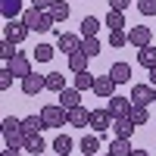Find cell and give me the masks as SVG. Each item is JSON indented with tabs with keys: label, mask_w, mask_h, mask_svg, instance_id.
Here are the masks:
<instances>
[{
	"label": "cell",
	"mask_w": 156,
	"mask_h": 156,
	"mask_svg": "<svg viewBox=\"0 0 156 156\" xmlns=\"http://www.w3.org/2000/svg\"><path fill=\"white\" fill-rule=\"evenodd\" d=\"M56 47L62 50V53H75V50H81V41H78V34L59 31V34H56Z\"/></svg>",
	"instance_id": "7c38bea8"
},
{
	"label": "cell",
	"mask_w": 156,
	"mask_h": 156,
	"mask_svg": "<svg viewBox=\"0 0 156 156\" xmlns=\"http://www.w3.org/2000/svg\"><path fill=\"white\" fill-rule=\"evenodd\" d=\"M28 25H25L22 19H6V25H3V37L6 41H12V44H22L25 37H28Z\"/></svg>",
	"instance_id": "3957f363"
},
{
	"label": "cell",
	"mask_w": 156,
	"mask_h": 156,
	"mask_svg": "<svg viewBox=\"0 0 156 156\" xmlns=\"http://www.w3.org/2000/svg\"><path fill=\"white\" fill-rule=\"evenodd\" d=\"M128 44V31H109V47H125Z\"/></svg>",
	"instance_id": "836d02e7"
},
{
	"label": "cell",
	"mask_w": 156,
	"mask_h": 156,
	"mask_svg": "<svg viewBox=\"0 0 156 156\" xmlns=\"http://www.w3.org/2000/svg\"><path fill=\"white\" fill-rule=\"evenodd\" d=\"M25 140H28V134L22 131V125L3 134V144H6V147H16V150H22V147H25Z\"/></svg>",
	"instance_id": "e0dca14e"
},
{
	"label": "cell",
	"mask_w": 156,
	"mask_h": 156,
	"mask_svg": "<svg viewBox=\"0 0 156 156\" xmlns=\"http://www.w3.org/2000/svg\"><path fill=\"white\" fill-rule=\"evenodd\" d=\"M150 84L156 87V69H150Z\"/></svg>",
	"instance_id": "ab89813d"
},
{
	"label": "cell",
	"mask_w": 156,
	"mask_h": 156,
	"mask_svg": "<svg viewBox=\"0 0 156 156\" xmlns=\"http://www.w3.org/2000/svg\"><path fill=\"white\" fill-rule=\"evenodd\" d=\"M31 56H34L37 62H50V59H53V47H50V44H37Z\"/></svg>",
	"instance_id": "4dcf8cb0"
},
{
	"label": "cell",
	"mask_w": 156,
	"mask_h": 156,
	"mask_svg": "<svg viewBox=\"0 0 156 156\" xmlns=\"http://www.w3.org/2000/svg\"><path fill=\"white\" fill-rule=\"evenodd\" d=\"M128 119H131L134 125H147V119H150V112H147V106H131V112H128Z\"/></svg>",
	"instance_id": "f546056e"
},
{
	"label": "cell",
	"mask_w": 156,
	"mask_h": 156,
	"mask_svg": "<svg viewBox=\"0 0 156 156\" xmlns=\"http://www.w3.org/2000/svg\"><path fill=\"white\" fill-rule=\"evenodd\" d=\"M128 6H131V0H109V9H119V12H125Z\"/></svg>",
	"instance_id": "74e56055"
},
{
	"label": "cell",
	"mask_w": 156,
	"mask_h": 156,
	"mask_svg": "<svg viewBox=\"0 0 156 156\" xmlns=\"http://www.w3.org/2000/svg\"><path fill=\"white\" fill-rule=\"evenodd\" d=\"M69 125H72V128H87V125H90V109H84V106L69 109Z\"/></svg>",
	"instance_id": "5bb4252c"
},
{
	"label": "cell",
	"mask_w": 156,
	"mask_h": 156,
	"mask_svg": "<svg viewBox=\"0 0 156 156\" xmlns=\"http://www.w3.org/2000/svg\"><path fill=\"white\" fill-rule=\"evenodd\" d=\"M112 112L109 109H90V128H94L97 134H106L109 128H112Z\"/></svg>",
	"instance_id": "277c9868"
},
{
	"label": "cell",
	"mask_w": 156,
	"mask_h": 156,
	"mask_svg": "<svg viewBox=\"0 0 156 156\" xmlns=\"http://www.w3.org/2000/svg\"><path fill=\"white\" fill-rule=\"evenodd\" d=\"M44 128H47L44 115H25V119H22V131L28 134V137H31V134H41Z\"/></svg>",
	"instance_id": "4fadbf2b"
},
{
	"label": "cell",
	"mask_w": 156,
	"mask_h": 156,
	"mask_svg": "<svg viewBox=\"0 0 156 156\" xmlns=\"http://www.w3.org/2000/svg\"><path fill=\"white\" fill-rule=\"evenodd\" d=\"M109 78H112L115 84L131 81V66H128V62H112V66H109Z\"/></svg>",
	"instance_id": "9a60e30c"
},
{
	"label": "cell",
	"mask_w": 156,
	"mask_h": 156,
	"mask_svg": "<svg viewBox=\"0 0 156 156\" xmlns=\"http://www.w3.org/2000/svg\"><path fill=\"white\" fill-rule=\"evenodd\" d=\"M87 53H84V50H75V53H69V69L72 72H84L87 69Z\"/></svg>",
	"instance_id": "7402d4cb"
},
{
	"label": "cell",
	"mask_w": 156,
	"mask_h": 156,
	"mask_svg": "<svg viewBox=\"0 0 156 156\" xmlns=\"http://www.w3.org/2000/svg\"><path fill=\"white\" fill-rule=\"evenodd\" d=\"M137 12L140 16H156V0H137Z\"/></svg>",
	"instance_id": "e575fe53"
},
{
	"label": "cell",
	"mask_w": 156,
	"mask_h": 156,
	"mask_svg": "<svg viewBox=\"0 0 156 156\" xmlns=\"http://www.w3.org/2000/svg\"><path fill=\"white\" fill-rule=\"evenodd\" d=\"M6 69L16 75V78H28V75H31V59L19 53V56H12V59L6 62Z\"/></svg>",
	"instance_id": "9c48e42d"
},
{
	"label": "cell",
	"mask_w": 156,
	"mask_h": 156,
	"mask_svg": "<svg viewBox=\"0 0 156 156\" xmlns=\"http://www.w3.org/2000/svg\"><path fill=\"white\" fill-rule=\"evenodd\" d=\"M81 50H84L90 59H94V56L100 53V41H97V37H84V41H81Z\"/></svg>",
	"instance_id": "1f68e13d"
},
{
	"label": "cell",
	"mask_w": 156,
	"mask_h": 156,
	"mask_svg": "<svg viewBox=\"0 0 156 156\" xmlns=\"http://www.w3.org/2000/svg\"><path fill=\"white\" fill-rule=\"evenodd\" d=\"M81 153L84 156H97L100 153V137L97 134H84L81 137Z\"/></svg>",
	"instance_id": "cb8c5ba5"
},
{
	"label": "cell",
	"mask_w": 156,
	"mask_h": 156,
	"mask_svg": "<svg viewBox=\"0 0 156 156\" xmlns=\"http://www.w3.org/2000/svg\"><path fill=\"white\" fill-rule=\"evenodd\" d=\"M53 153H56V156H72V137H69V134H59V137L53 140Z\"/></svg>",
	"instance_id": "484cf974"
},
{
	"label": "cell",
	"mask_w": 156,
	"mask_h": 156,
	"mask_svg": "<svg viewBox=\"0 0 156 156\" xmlns=\"http://www.w3.org/2000/svg\"><path fill=\"white\" fill-rule=\"evenodd\" d=\"M150 37H153V31L147 28V25H131V28H128V44L131 47H150Z\"/></svg>",
	"instance_id": "8992f818"
},
{
	"label": "cell",
	"mask_w": 156,
	"mask_h": 156,
	"mask_svg": "<svg viewBox=\"0 0 156 156\" xmlns=\"http://www.w3.org/2000/svg\"><path fill=\"white\" fill-rule=\"evenodd\" d=\"M50 16H53V22H66L69 19V3L66 0H56V3L50 6Z\"/></svg>",
	"instance_id": "4316f807"
},
{
	"label": "cell",
	"mask_w": 156,
	"mask_h": 156,
	"mask_svg": "<svg viewBox=\"0 0 156 156\" xmlns=\"http://www.w3.org/2000/svg\"><path fill=\"white\" fill-rule=\"evenodd\" d=\"M41 115H44L47 128H62V125H69V109H62L59 103H47V106L41 109Z\"/></svg>",
	"instance_id": "7a4b0ae2"
},
{
	"label": "cell",
	"mask_w": 156,
	"mask_h": 156,
	"mask_svg": "<svg viewBox=\"0 0 156 156\" xmlns=\"http://www.w3.org/2000/svg\"><path fill=\"white\" fill-rule=\"evenodd\" d=\"M131 106H134V103H131V97L125 100V97H115V94H112V97H109V106H106V109L112 112V119H128Z\"/></svg>",
	"instance_id": "ba28073f"
},
{
	"label": "cell",
	"mask_w": 156,
	"mask_h": 156,
	"mask_svg": "<svg viewBox=\"0 0 156 156\" xmlns=\"http://www.w3.org/2000/svg\"><path fill=\"white\" fill-rule=\"evenodd\" d=\"M134 128H137V125H134L131 119H115V122H112V134H115V137H125V140H131Z\"/></svg>",
	"instance_id": "2e32d148"
},
{
	"label": "cell",
	"mask_w": 156,
	"mask_h": 156,
	"mask_svg": "<svg viewBox=\"0 0 156 156\" xmlns=\"http://www.w3.org/2000/svg\"><path fill=\"white\" fill-rule=\"evenodd\" d=\"M137 62L144 69H156V47H140L137 50Z\"/></svg>",
	"instance_id": "44dd1931"
},
{
	"label": "cell",
	"mask_w": 156,
	"mask_h": 156,
	"mask_svg": "<svg viewBox=\"0 0 156 156\" xmlns=\"http://www.w3.org/2000/svg\"><path fill=\"white\" fill-rule=\"evenodd\" d=\"M94 94L100 97V100H109L112 94H115V81L109 75H97V81H94Z\"/></svg>",
	"instance_id": "30bf717a"
},
{
	"label": "cell",
	"mask_w": 156,
	"mask_h": 156,
	"mask_svg": "<svg viewBox=\"0 0 156 156\" xmlns=\"http://www.w3.org/2000/svg\"><path fill=\"white\" fill-rule=\"evenodd\" d=\"M12 78H16V75H12L9 69L0 72V90H9V87H12Z\"/></svg>",
	"instance_id": "d590c367"
},
{
	"label": "cell",
	"mask_w": 156,
	"mask_h": 156,
	"mask_svg": "<svg viewBox=\"0 0 156 156\" xmlns=\"http://www.w3.org/2000/svg\"><path fill=\"white\" fill-rule=\"evenodd\" d=\"M109 153H112V156H131V153H134V147H131V140L115 137L112 144H109Z\"/></svg>",
	"instance_id": "ffe728a7"
},
{
	"label": "cell",
	"mask_w": 156,
	"mask_h": 156,
	"mask_svg": "<svg viewBox=\"0 0 156 156\" xmlns=\"http://www.w3.org/2000/svg\"><path fill=\"white\" fill-rule=\"evenodd\" d=\"M47 90H56V94L66 90V75H62V72H50L47 75Z\"/></svg>",
	"instance_id": "83f0119b"
},
{
	"label": "cell",
	"mask_w": 156,
	"mask_h": 156,
	"mask_svg": "<svg viewBox=\"0 0 156 156\" xmlns=\"http://www.w3.org/2000/svg\"><path fill=\"white\" fill-rule=\"evenodd\" d=\"M56 0H31V6L34 9H41V12H50V6H53Z\"/></svg>",
	"instance_id": "8d00e7d4"
},
{
	"label": "cell",
	"mask_w": 156,
	"mask_h": 156,
	"mask_svg": "<svg viewBox=\"0 0 156 156\" xmlns=\"http://www.w3.org/2000/svg\"><path fill=\"white\" fill-rule=\"evenodd\" d=\"M0 56H3V62H9L12 56H19L16 44H12V41H6V37H3V44H0Z\"/></svg>",
	"instance_id": "d6a6232c"
},
{
	"label": "cell",
	"mask_w": 156,
	"mask_h": 156,
	"mask_svg": "<svg viewBox=\"0 0 156 156\" xmlns=\"http://www.w3.org/2000/svg\"><path fill=\"white\" fill-rule=\"evenodd\" d=\"M103 25H106L109 31H125V16H122L119 9H109V16H106V22H103Z\"/></svg>",
	"instance_id": "d4e9b609"
},
{
	"label": "cell",
	"mask_w": 156,
	"mask_h": 156,
	"mask_svg": "<svg viewBox=\"0 0 156 156\" xmlns=\"http://www.w3.org/2000/svg\"><path fill=\"white\" fill-rule=\"evenodd\" d=\"M94 81H97V75H90L84 69V72H75V84L72 87H78V90H94Z\"/></svg>",
	"instance_id": "d6986e66"
},
{
	"label": "cell",
	"mask_w": 156,
	"mask_h": 156,
	"mask_svg": "<svg viewBox=\"0 0 156 156\" xmlns=\"http://www.w3.org/2000/svg\"><path fill=\"white\" fill-rule=\"evenodd\" d=\"M41 90H47V75H28V78H22V94L25 97H37Z\"/></svg>",
	"instance_id": "5b68a950"
},
{
	"label": "cell",
	"mask_w": 156,
	"mask_h": 156,
	"mask_svg": "<svg viewBox=\"0 0 156 156\" xmlns=\"http://www.w3.org/2000/svg\"><path fill=\"white\" fill-rule=\"evenodd\" d=\"M100 19H94V16H84L81 19V37H97V31H100Z\"/></svg>",
	"instance_id": "603a6c76"
},
{
	"label": "cell",
	"mask_w": 156,
	"mask_h": 156,
	"mask_svg": "<svg viewBox=\"0 0 156 156\" xmlns=\"http://www.w3.org/2000/svg\"><path fill=\"white\" fill-rule=\"evenodd\" d=\"M131 156H150V153H147V150H134Z\"/></svg>",
	"instance_id": "60d3db41"
},
{
	"label": "cell",
	"mask_w": 156,
	"mask_h": 156,
	"mask_svg": "<svg viewBox=\"0 0 156 156\" xmlns=\"http://www.w3.org/2000/svg\"><path fill=\"white\" fill-rule=\"evenodd\" d=\"M131 103H137V106H150V103H156V90L150 84H134L131 87Z\"/></svg>",
	"instance_id": "52a82bcc"
},
{
	"label": "cell",
	"mask_w": 156,
	"mask_h": 156,
	"mask_svg": "<svg viewBox=\"0 0 156 156\" xmlns=\"http://www.w3.org/2000/svg\"><path fill=\"white\" fill-rule=\"evenodd\" d=\"M25 150L34 153V156H41V153L47 150V144H44V137H41V134H31L28 140H25Z\"/></svg>",
	"instance_id": "f1b7e54d"
},
{
	"label": "cell",
	"mask_w": 156,
	"mask_h": 156,
	"mask_svg": "<svg viewBox=\"0 0 156 156\" xmlns=\"http://www.w3.org/2000/svg\"><path fill=\"white\" fill-rule=\"evenodd\" d=\"M22 22L28 25L31 31H50V28H53V25H56V22H53V16H50V12H41V9H34V6L22 12Z\"/></svg>",
	"instance_id": "6da1fadb"
},
{
	"label": "cell",
	"mask_w": 156,
	"mask_h": 156,
	"mask_svg": "<svg viewBox=\"0 0 156 156\" xmlns=\"http://www.w3.org/2000/svg\"><path fill=\"white\" fill-rule=\"evenodd\" d=\"M59 106H62V109H75V106H81V90H78V87L59 90Z\"/></svg>",
	"instance_id": "8fae6325"
},
{
	"label": "cell",
	"mask_w": 156,
	"mask_h": 156,
	"mask_svg": "<svg viewBox=\"0 0 156 156\" xmlns=\"http://www.w3.org/2000/svg\"><path fill=\"white\" fill-rule=\"evenodd\" d=\"M0 156H22V153H19L16 147H6V150H3V153H0Z\"/></svg>",
	"instance_id": "f35d334b"
},
{
	"label": "cell",
	"mask_w": 156,
	"mask_h": 156,
	"mask_svg": "<svg viewBox=\"0 0 156 156\" xmlns=\"http://www.w3.org/2000/svg\"><path fill=\"white\" fill-rule=\"evenodd\" d=\"M103 156H112V153H109V150H106V153H103Z\"/></svg>",
	"instance_id": "b9f144b4"
},
{
	"label": "cell",
	"mask_w": 156,
	"mask_h": 156,
	"mask_svg": "<svg viewBox=\"0 0 156 156\" xmlns=\"http://www.w3.org/2000/svg\"><path fill=\"white\" fill-rule=\"evenodd\" d=\"M0 12H3V19H19L22 16V0H0Z\"/></svg>",
	"instance_id": "ac0fdd59"
}]
</instances>
